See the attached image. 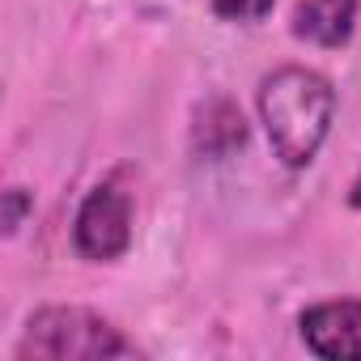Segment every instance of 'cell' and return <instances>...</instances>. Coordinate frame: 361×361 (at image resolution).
<instances>
[{
    "instance_id": "6da1fadb",
    "label": "cell",
    "mask_w": 361,
    "mask_h": 361,
    "mask_svg": "<svg viewBox=\"0 0 361 361\" xmlns=\"http://www.w3.org/2000/svg\"><path fill=\"white\" fill-rule=\"evenodd\" d=\"M336 94L331 85L310 68H276L259 85V115L268 128V140L285 166H306L331 123Z\"/></svg>"
},
{
    "instance_id": "7a4b0ae2",
    "label": "cell",
    "mask_w": 361,
    "mask_h": 361,
    "mask_svg": "<svg viewBox=\"0 0 361 361\" xmlns=\"http://www.w3.org/2000/svg\"><path fill=\"white\" fill-rule=\"evenodd\" d=\"M136 344L119 336L102 314L81 306H47L30 319L18 357H43V361H98V357H132Z\"/></svg>"
},
{
    "instance_id": "3957f363",
    "label": "cell",
    "mask_w": 361,
    "mask_h": 361,
    "mask_svg": "<svg viewBox=\"0 0 361 361\" xmlns=\"http://www.w3.org/2000/svg\"><path fill=\"white\" fill-rule=\"evenodd\" d=\"M77 251L85 259H115L132 243V200L115 183H98L77 213Z\"/></svg>"
},
{
    "instance_id": "277c9868",
    "label": "cell",
    "mask_w": 361,
    "mask_h": 361,
    "mask_svg": "<svg viewBox=\"0 0 361 361\" xmlns=\"http://www.w3.org/2000/svg\"><path fill=\"white\" fill-rule=\"evenodd\" d=\"M302 340L314 357H361V302H319L302 314Z\"/></svg>"
},
{
    "instance_id": "5b68a950",
    "label": "cell",
    "mask_w": 361,
    "mask_h": 361,
    "mask_svg": "<svg viewBox=\"0 0 361 361\" xmlns=\"http://www.w3.org/2000/svg\"><path fill=\"white\" fill-rule=\"evenodd\" d=\"M357 22V0H298L293 5V35L319 47L348 43Z\"/></svg>"
},
{
    "instance_id": "8992f818",
    "label": "cell",
    "mask_w": 361,
    "mask_h": 361,
    "mask_svg": "<svg viewBox=\"0 0 361 361\" xmlns=\"http://www.w3.org/2000/svg\"><path fill=\"white\" fill-rule=\"evenodd\" d=\"M243 140H247V123H243V111L230 98H213V102L200 106V115H196V149L204 157H230Z\"/></svg>"
},
{
    "instance_id": "52a82bcc",
    "label": "cell",
    "mask_w": 361,
    "mask_h": 361,
    "mask_svg": "<svg viewBox=\"0 0 361 361\" xmlns=\"http://www.w3.org/2000/svg\"><path fill=\"white\" fill-rule=\"evenodd\" d=\"M209 5H213V13L226 18V22H259V18L272 13L276 0H209Z\"/></svg>"
},
{
    "instance_id": "ba28073f",
    "label": "cell",
    "mask_w": 361,
    "mask_h": 361,
    "mask_svg": "<svg viewBox=\"0 0 361 361\" xmlns=\"http://www.w3.org/2000/svg\"><path fill=\"white\" fill-rule=\"evenodd\" d=\"M26 204H30V196H26L22 188L5 192V230H9V234H13V230L22 226V213H26Z\"/></svg>"
},
{
    "instance_id": "9c48e42d",
    "label": "cell",
    "mask_w": 361,
    "mask_h": 361,
    "mask_svg": "<svg viewBox=\"0 0 361 361\" xmlns=\"http://www.w3.org/2000/svg\"><path fill=\"white\" fill-rule=\"evenodd\" d=\"M353 209H361V174H357V183H353V196H348Z\"/></svg>"
}]
</instances>
